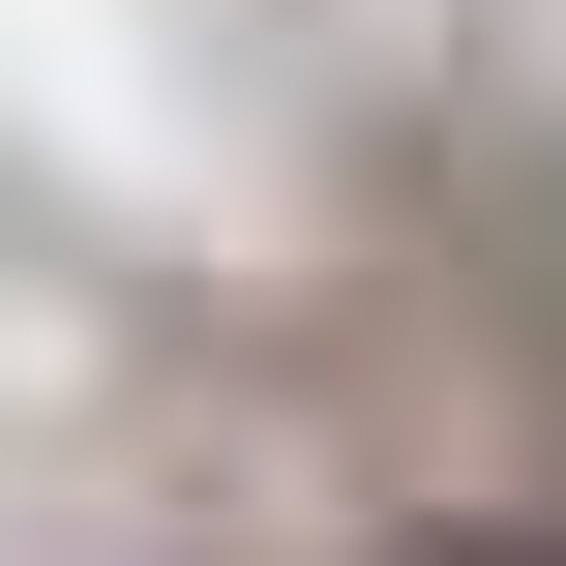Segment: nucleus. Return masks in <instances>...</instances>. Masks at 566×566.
<instances>
[{
	"mask_svg": "<svg viewBox=\"0 0 566 566\" xmlns=\"http://www.w3.org/2000/svg\"><path fill=\"white\" fill-rule=\"evenodd\" d=\"M388 566H566V478H448V507H388Z\"/></svg>",
	"mask_w": 566,
	"mask_h": 566,
	"instance_id": "obj_1",
	"label": "nucleus"
}]
</instances>
